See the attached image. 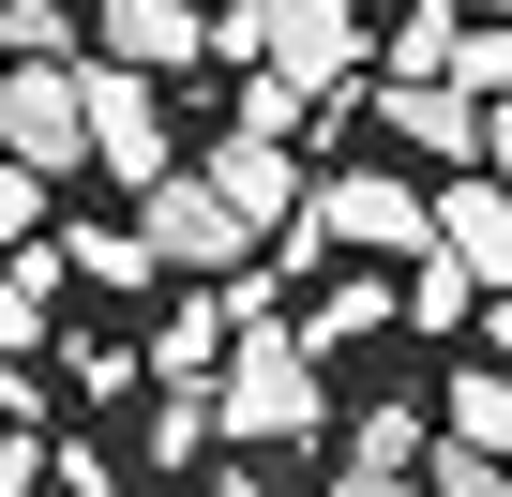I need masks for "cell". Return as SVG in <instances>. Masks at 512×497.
<instances>
[{
	"label": "cell",
	"mask_w": 512,
	"mask_h": 497,
	"mask_svg": "<svg viewBox=\"0 0 512 497\" xmlns=\"http://www.w3.org/2000/svg\"><path fill=\"white\" fill-rule=\"evenodd\" d=\"M392 317H407V302H392L377 272H332V287H317V317H302V347L332 362V347H362V332H392Z\"/></svg>",
	"instance_id": "14"
},
{
	"label": "cell",
	"mask_w": 512,
	"mask_h": 497,
	"mask_svg": "<svg viewBox=\"0 0 512 497\" xmlns=\"http://www.w3.org/2000/svg\"><path fill=\"white\" fill-rule=\"evenodd\" d=\"M377 121L437 166H482V91H437V76H377Z\"/></svg>",
	"instance_id": "10"
},
{
	"label": "cell",
	"mask_w": 512,
	"mask_h": 497,
	"mask_svg": "<svg viewBox=\"0 0 512 497\" xmlns=\"http://www.w3.org/2000/svg\"><path fill=\"white\" fill-rule=\"evenodd\" d=\"M422 497H512V467L467 452V437H437V452H422Z\"/></svg>",
	"instance_id": "20"
},
{
	"label": "cell",
	"mask_w": 512,
	"mask_h": 497,
	"mask_svg": "<svg viewBox=\"0 0 512 497\" xmlns=\"http://www.w3.org/2000/svg\"><path fill=\"white\" fill-rule=\"evenodd\" d=\"M482 332H497V362H512V287H497V302H482Z\"/></svg>",
	"instance_id": "25"
},
{
	"label": "cell",
	"mask_w": 512,
	"mask_h": 497,
	"mask_svg": "<svg viewBox=\"0 0 512 497\" xmlns=\"http://www.w3.org/2000/svg\"><path fill=\"white\" fill-rule=\"evenodd\" d=\"M46 181H61V166H16V151H0V257L46 241Z\"/></svg>",
	"instance_id": "18"
},
{
	"label": "cell",
	"mask_w": 512,
	"mask_h": 497,
	"mask_svg": "<svg viewBox=\"0 0 512 497\" xmlns=\"http://www.w3.org/2000/svg\"><path fill=\"white\" fill-rule=\"evenodd\" d=\"M0 422H31V362H0Z\"/></svg>",
	"instance_id": "24"
},
{
	"label": "cell",
	"mask_w": 512,
	"mask_h": 497,
	"mask_svg": "<svg viewBox=\"0 0 512 497\" xmlns=\"http://www.w3.org/2000/svg\"><path fill=\"white\" fill-rule=\"evenodd\" d=\"M422 452H437L422 407H362L347 452H332V497H422Z\"/></svg>",
	"instance_id": "7"
},
{
	"label": "cell",
	"mask_w": 512,
	"mask_h": 497,
	"mask_svg": "<svg viewBox=\"0 0 512 497\" xmlns=\"http://www.w3.org/2000/svg\"><path fill=\"white\" fill-rule=\"evenodd\" d=\"M0 46L16 61H91V31L61 16V0H0Z\"/></svg>",
	"instance_id": "17"
},
{
	"label": "cell",
	"mask_w": 512,
	"mask_h": 497,
	"mask_svg": "<svg viewBox=\"0 0 512 497\" xmlns=\"http://www.w3.org/2000/svg\"><path fill=\"white\" fill-rule=\"evenodd\" d=\"M241 16H256V61H272V76H302L317 106H377V46H362V0H241Z\"/></svg>",
	"instance_id": "3"
},
{
	"label": "cell",
	"mask_w": 512,
	"mask_h": 497,
	"mask_svg": "<svg viewBox=\"0 0 512 497\" xmlns=\"http://www.w3.org/2000/svg\"><path fill=\"white\" fill-rule=\"evenodd\" d=\"M482 166H497V181H512V91H497V106H482Z\"/></svg>",
	"instance_id": "23"
},
{
	"label": "cell",
	"mask_w": 512,
	"mask_h": 497,
	"mask_svg": "<svg viewBox=\"0 0 512 497\" xmlns=\"http://www.w3.org/2000/svg\"><path fill=\"white\" fill-rule=\"evenodd\" d=\"M136 226L166 241V272H196V287H211V272H256V211H241L211 166H166V181L136 196Z\"/></svg>",
	"instance_id": "4"
},
{
	"label": "cell",
	"mask_w": 512,
	"mask_h": 497,
	"mask_svg": "<svg viewBox=\"0 0 512 497\" xmlns=\"http://www.w3.org/2000/svg\"><path fill=\"white\" fill-rule=\"evenodd\" d=\"M452 46H467V31H452V0H422V16L392 31V76H452Z\"/></svg>",
	"instance_id": "21"
},
{
	"label": "cell",
	"mask_w": 512,
	"mask_h": 497,
	"mask_svg": "<svg viewBox=\"0 0 512 497\" xmlns=\"http://www.w3.org/2000/svg\"><path fill=\"white\" fill-rule=\"evenodd\" d=\"M422 241H437V196H422V181L332 166V181L302 196V226H287V257H422Z\"/></svg>",
	"instance_id": "1"
},
{
	"label": "cell",
	"mask_w": 512,
	"mask_h": 497,
	"mask_svg": "<svg viewBox=\"0 0 512 497\" xmlns=\"http://www.w3.org/2000/svg\"><path fill=\"white\" fill-rule=\"evenodd\" d=\"M497 16H512V0H497Z\"/></svg>",
	"instance_id": "27"
},
{
	"label": "cell",
	"mask_w": 512,
	"mask_h": 497,
	"mask_svg": "<svg viewBox=\"0 0 512 497\" xmlns=\"http://www.w3.org/2000/svg\"><path fill=\"white\" fill-rule=\"evenodd\" d=\"M437 437H467V452H497V467H512V362H467V377H452V422H437Z\"/></svg>",
	"instance_id": "15"
},
{
	"label": "cell",
	"mask_w": 512,
	"mask_h": 497,
	"mask_svg": "<svg viewBox=\"0 0 512 497\" xmlns=\"http://www.w3.org/2000/svg\"><path fill=\"white\" fill-rule=\"evenodd\" d=\"M0 151L16 166H91V61H16L0 76Z\"/></svg>",
	"instance_id": "5"
},
{
	"label": "cell",
	"mask_w": 512,
	"mask_h": 497,
	"mask_svg": "<svg viewBox=\"0 0 512 497\" xmlns=\"http://www.w3.org/2000/svg\"><path fill=\"white\" fill-rule=\"evenodd\" d=\"M211 181L256 211V241H287V226H302V196H317V181L287 166V136H256V121H241V136H211Z\"/></svg>",
	"instance_id": "9"
},
{
	"label": "cell",
	"mask_w": 512,
	"mask_h": 497,
	"mask_svg": "<svg viewBox=\"0 0 512 497\" xmlns=\"http://www.w3.org/2000/svg\"><path fill=\"white\" fill-rule=\"evenodd\" d=\"M61 272H76V287H151L166 241H151V226H61Z\"/></svg>",
	"instance_id": "13"
},
{
	"label": "cell",
	"mask_w": 512,
	"mask_h": 497,
	"mask_svg": "<svg viewBox=\"0 0 512 497\" xmlns=\"http://www.w3.org/2000/svg\"><path fill=\"white\" fill-rule=\"evenodd\" d=\"M91 166L136 181V196L166 181V91H151L136 61H91Z\"/></svg>",
	"instance_id": "6"
},
{
	"label": "cell",
	"mask_w": 512,
	"mask_h": 497,
	"mask_svg": "<svg viewBox=\"0 0 512 497\" xmlns=\"http://www.w3.org/2000/svg\"><path fill=\"white\" fill-rule=\"evenodd\" d=\"M211 497H272V482H256V467H226V482H211Z\"/></svg>",
	"instance_id": "26"
},
{
	"label": "cell",
	"mask_w": 512,
	"mask_h": 497,
	"mask_svg": "<svg viewBox=\"0 0 512 497\" xmlns=\"http://www.w3.org/2000/svg\"><path fill=\"white\" fill-rule=\"evenodd\" d=\"M482 302H497V287H482V272H452L437 241L407 257V332H452V317H482Z\"/></svg>",
	"instance_id": "16"
},
{
	"label": "cell",
	"mask_w": 512,
	"mask_h": 497,
	"mask_svg": "<svg viewBox=\"0 0 512 497\" xmlns=\"http://www.w3.org/2000/svg\"><path fill=\"white\" fill-rule=\"evenodd\" d=\"M61 497H121V452H91V437H61V467H46Z\"/></svg>",
	"instance_id": "22"
},
{
	"label": "cell",
	"mask_w": 512,
	"mask_h": 497,
	"mask_svg": "<svg viewBox=\"0 0 512 497\" xmlns=\"http://www.w3.org/2000/svg\"><path fill=\"white\" fill-rule=\"evenodd\" d=\"M31 347H61V257H46V241L0 257V362H31Z\"/></svg>",
	"instance_id": "12"
},
{
	"label": "cell",
	"mask_w": 512,
	"mask_h": 497,
	"mask_svg": "<svg viewBox=\"0 0 512 497\" xmlns=\"http://www.w3.org/2000/svg\"><path fill=\"white\" fill-rule=\"evenodd\" d=\"M46 497H61V482H46Z\"/></svg>",
	"instance_id": "28"
},
{
	"label": "cell",
	"mask_w": 512,
	"mask_h": 497,
	"mask_svg": "<svg viewBox=\"0 0 512 497\" xmlns=\"http://www.w3.org/2000/svg\"><path fill=\"white\" fill-rule=\"evenodd\" d=\"M61 377H76V392H91V407H106V392H136V377H151V362H136V347H106V332H61Z\"/></svg>",
	"instance_id": "19"
},
{
	"label": "cell",
	"mask_w": 512,
	"mask_h": 497,
	"mask_svg": "<svg viewBox=\"0 0 512 497\" xmlns=\"http://www.w3.org/2000/svg\"><path fill=\"white\" fill-rule=\"evenodd\" d=\"M106 61H136V76H181V61H211V16L196 0H106Z\"/></svg>",
	"instance_id": "11"
},
{
	"label": "cell",
	"mask_w": 512,
	"mask_h": 497,
	"mask_svg": "<svg viewBox=\"0 0 512 497\" xmlns=\"http://www.w3.org/2000/svg\"><path fill=\"white\" fill-rule=\"evenodd\" d=\"M437 257L482 272V287H512V181H497V166H452V196H437Z\"/></svg>",
	"instance_id": "8"
},
{
	"label": "cell",
	"mask_w": 512,
	"mask_h": 497,
	"mask_svg": "<svg viewBox=\"0 0 512 497\" xmlns=\"http://www.w3.org/2000/svg\"><path fill=\"white\" fill-rule=\"evenodd\" d=\"M317 422H332V392H317V347H302V317H256V332L226 347V437L287 452V437H317Z\"/></svg>",
	"instance_id": "2"
}]
</instances>
